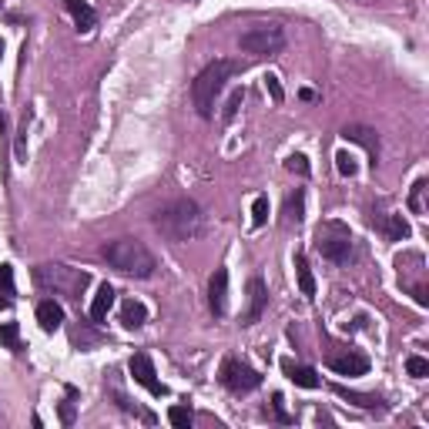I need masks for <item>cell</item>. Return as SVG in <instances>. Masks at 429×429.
Listing matches in <instances>:
<instances>
[{
	"instance_id": "8",
	"label": "cell",
	"mask_w": 429,
	"mask_h": 429,
	"mask_svg": "<svg viewBox=\"0 0 429 429\" xmlns=\"http://www.w3.org/2000/svg\"><path fill=\"white\" fill-rule=\"evenodd\" d=\"M127 369H131V376H134V382L138 386H145L151 396H168V389H165V382L158 379V373H154V362H151V355H145V353H138V355H131V362H127Z\"/></svg>"
},
{
	"instance_id": "24",
	"label": "cell",
	"mask_w": 429,
	"mask_h": 429,
	"mask_svg": "<svg viewBox=\"0 0 429 429\" xmlns=\"http://www.w3.org/2000/svg\"><path fill=\"white\" fill-rule=\"evenodd\" d=\"M335 393H339L342 399H349L353 406H362V409H376V406H379L376 396H359V393H349L346 386H335Z\"/></svg>"
},
{
	"instance_id": "6",
	"label": "cell",
	"mask_w": 429,
	"mask_h": 429,
	"mask_svg": "<svg viewBox=\"0 0 429 429\" xmlns=\"http://www.w3.org/2000/svg\"><path fill=\"white\" fill-rule=\"evenodd\" d=\"M238 48L252 57H272L285 48V30L275 24H258V27H249L242 37H238Z\"/></svg>"
},
{
	"instance_id": "29",
	"label": "cell",
	"mask_w": 429,
	"mask_h": 429,
	"mask_svg": "<svg viewBox=\"0 0 429 429\" xmlns=\"http://www.w3.org/2000/svg\"><path fill=\"white\" fill-rule=\"evenodd\" d=\"M0 292H3V295H14V269H10L7 262L0 265Z\"/></svg>"
},
{
	"instance_id": "34",
	"label": "cell",
	"mask_w": 429,
	"mask_h": 429,
	"mask_svg": "<svg viewBox=\"0 0 429 429\" xmlns=\"http://www.w3.org/2000/svg\"><path fill=\"white\" fill-rule=\"evenodd\" d=\"M61 419H64V423H74V406L71 403H61Z\"/></svg>"
},
{
	"instance_id": "13",
	"label": "cell",
	"mask_w": 429,
	"mask_h": 429,
	"mask_svg": "<svg viewBox=\"0 0 429 429\" xmlns=\"http://www.w3.org/2000/svg\"><path fill=\"white\" fill-rule=\"evenodd\" d=\"M373 225L389 238V242H403V238H409V222H406L403 215H373Z\"/></svg>"
},
{
	"instance_id": "30",
	"label": "cell",
	"mask_w": 429,
	"mask_h": 429,
	"mask_svg": "<svg viewBox=\"0 0 429 429\" xmlns=\"http://www.w3.org/2000/svg\"><path fill=\"white\" fill-rule=\"evenodd\" d=\"M265 91L272 94V101H275V104L285 101V91H282V84H278L275 74H265Z\"/></svg>"
},
{
	"instance_id": "33",
	"label": "cell",
	"mask_w": 429,
	"mask_h": 429,
	"mask_svg": "<svg viewBox=\"0 0 429 429\" xmlns=\"http://www.w3.org/2000/svg\"><path fill=\"white\" fill-rule=\"evenodd\" d=\"M272 409H275V416L278 419H282V423H292V416H289V412H285V409H282V396H272Z\"/></svg>"
},
{
	"instance_id": "22",
	"label": "cell",
	"mask_w": 429,
	"mask_h": 429,
	"mask_svg": "<svg viewBox=\"0 0 429 429\" xmlns=\"http://www.w3.org/2000/svg\"><path fill=\"white\" fill-rule=\"evenodd\" d=\"M0 346H7L10 353H21V349H24V346H21V326H17V322L0 326Z\"/></svg>"
},
{
	"instance_id": "11",
	"label": "cell",
	"mask_w": 429,
	"mask_h": 429,
	"mask_svg": "<svg viewBox=\"0 0 429 429\" xmlns=\"http://www.w3.org/2000/svg\"><path fill=\"white\" fill-rule=\"evenodd\" d=\"M342 138H346V141H355V145H362V148L369 151V158H373V165L379 161V134L373 131V127L346 125V127H342Z\"/></svg>"
},
{
	"instance_id": "32",
	"label": "cell",
	"mask_w": 429,
	"mask_h": 429,
	"mask_svg": "<svg viewBox=\"0 0 429 429\" xmlns=\"http://www.w3.org/2000/svg\"><path fill=\"white\" fill-rule=\"evenodd\" d=\"M242 98H245V91H235V94L228 98V107H225V121H231V118H235V111H238V104H242Z\"/></svg>"
},
{
	"instance_id": "12",
	"label": "cell",
	"mask_w": 429,
	"mask_h": 429,
	"mask_svg": "<svg viewBox=\"0 0 429 429\" xmlns=\"http://www.w3.org/2000/svg\"><path fill=\"white\" fill-rule=\"evenodd\" d=\"M208 305L215 315H225V305H228V272L218 269L211 275V285H208Z\"/></svg>"
},
{
	"instance_id": "28",
	"label": "cell",
	"mask_w": 429,
	"mask_h": 429,
	"mask_svg": "<svg viewBox=\"0 0 429 429\" xmlns=\"http://www.w3.org/2000/svg\"><path fill=\"white\" fill-rule=\"evenodd\" d=\"M335 168H339V175H346V178H353L355 171H359V165H355V158L349 151L335 154Z\"/></svg>"
},
{
	"instance_id": "14",
	"label": "cell",
	"mask_w": 429,
	"mask_h": 429,
	"mask_svg": "<svg viewBox=\"0 0 429 429\" xmlns=\"http://www.w3.org/2000/svg\"><path fill=\"white\" fill-rule=\"evenodd\" d=\"M305 218V191L302 188H295V191H289L285 195V208H282V225L292 228V225H302Z\"/></svg>"
},
{
	"instance_id": "37",
	"label": "cell",
	"mask_w": 429,
	"mask_h": 429,
	"mask_svg": "<svg viewBox=\"0 0 429 429\" xmlns=\"http://www.w3.org/2000/svg\"><path fill=\"white\" fill-rule=\"evenodd\" d=\"M0 57H3V41H0Z\"/></svg>"
},
{
	"instance_id": "4",
	"label": "cell",
	"mask_w": 429,
	"mask_h": 429,
	"mask_svg": "<svg viewBox=\"0 0 429 429\" xmlns=\"http://www.w3.org/2000/svg\"><path fill=\"white\" fill-rule=\"evenodd\" d=\"M34 282L48 292H57V295H67V299H81L84 289L91 285V275L81 272V269H71V265H37L34 269Z\"/></svg>"
},
{
	"instance_id": "1",
	"label": "cell",
	"mask_w": 429,
	"mask_h": 429,
	"mask_svg": "<svg viewBox=\"0 0 429 429\" xmlns=\"http://www.w3.org/2000/svg\"><path fill=\"white\" fill-rule=\"evenodd\" d=\"M154 228L168 242H195L205 231V215H202V208H198V202L175 198V202L161 205L154 211Z\"/></svg>"
},
{
	"instance_id": "26",
	"label": "cell",
	"mask_w": 429,
	"mask_h": 429,
	"mask_svg": "<svg viewBox=\"0 0 429 429\" xmlns=\"http://www.w3.org/2000/svg\"><path fill=\"white\" fill-rule=\"evenodd\" d=\"M406 373H409L412 379H426L429 376V362L423 359V355H409V359H406Z\"/></svg>"
},
{
	"instance_id": "9",
	"label": "cell",
	"mask_w": 429,
	"mask_h": 429,
	"mask_svg": "<svg viewBox=\"0 0 429 429\" xmlns=\"http://www.w3.org/2000/svg\"><path fill=\"white\" fill-rule=\"evenodd\" d=\"M265 305H269L265 282H262V278H252V282H249V308H245V315H242V326H255V322L262 319Z\"/></svg>"
},
{
	"instance_id": "17",
	"label": "cell",
	"mask_w": 429,
	"mask_h": 429,
	"mask_svg": "<svg viewBox=\"0 0 429 429\" xmlns=\"http://www.w3.org/2000/svg\"><path fill=\"white\" fill-rule=\"evenodd\" d=\"M37 322H41L44 332H57V328L64 326V308L54 302V299L41 302V305H37Z\"/></svg>"
},
{
	"instance_id": "2",
	"label": "cell",
	"mask_w": 429,
	"mask_h": 429,
	"mask_svg": "<svg viewBox=\"0 0 429 429\" xmlns=\"http://www.w3.org/2000/svg\"><path fill=\"white\" fill-rule=\"evenodd\" d=\"M242 71V61H228V57H218L211 64H205L198 77L191 81V101H195V111L202 114L205 121L215 118V98L225 91V84L231 77Z\"/></svg>"
},
{
	"instance_id": "25",
	"label": "cell",
	"mask_w": 429,
	"mask_h": 429,
	"mask_svg": "<svg viewBox=\"0 0 429 429\" xmlns=\"http://www.w3.org/2000/svg\"><path fill=\"white\" fill-rule=\"evenodd\" d=\"M285 168H289V171H292V175H312V165H308V158H305V154H289V158H285Z\"/></svg>"
},
{
	"instance_id": "20",
	"label": "cell",
	"mask_w": 429,
	"mask_h": 429,
	"mask_svg": "<svg viewBox=\"0 0 429 429\" xmlns=\"http://www.w3.org/2000/svg\"><path fill=\"white\" fill-rule=\"evenodd\" d=\"M295 275H299V289H302L305 299H315V278H312V269L305 262V255H295Z\"/></svg>"
},
{
	"instance_id": "15",
	"label": "cell",
	"mask_w": 429,
	"mask_h": 429,
	"mask_svg": "<svg viewBox=\"0 0 429 429\" xmlns=\"http://www.w3.org/2000/svg\"><path fill=\"white\" fill-rule=\"evenodd\" d=\"M282 373L292 379L295 386H302V389H319V373L315 369H308V366H299V362H292V359H282Z\"/></svg>"
},
{
	"instance_id": "7",
	"label": "cell",
	"mask_w": 429,
	"mask_h": 429,
	"mask_svg": "<svg viewBox=\"0 0 429 429\" xmlns=\"http://www.w3.org/2000/svg\"><path fill=\"white\" fill-rule=\"evenodd\" d=\"M222 386H225L228 393H235V396H242V393H252L262 386V376L255 373L252 366H245V362H238V359H225L222 362Z\"/></svg>"
},
{
	"instance_id": "16",
	"label": "cell",
	"mask_w": 429,
	"mask_h": 429,
	"mask_svg": "<svg viewBox=\"0 0 429 429\" xmlns=\"http://www.w3.org/2000/svg\"><path fill=\"white\" fill-rule=\"evenodd\" d=\"M64 7L71 10V17H74L77 30H94V24H98V14H94V7L91 3H84V0H64Z\"/></svg>"
},
{
	"instance_id": "27",
	"label": "cell",
	"mask_w": 429,
	"mask_h": 429,
	"mask_svg": "<svg viewBox=\"0 0 429 429\" xmlns=\"http://www.w3.org/2000/svg\"><path fill=\"white\" fill-rule=\"evenodd\" d=\"M265 222H269V198H265V195H258V198L252 202V225L262 228Z\"/></svg>"
},
{
	"instance_id": "35",
	"label": "cell",
	"mask_w": 429,
	"mask_h": 429,
	"mask_svg": "<svg viewBox=\"0 0 429 429\" xmlns=\"http://www.w3.org/2000/svg\"><path fill=\"white\" fill-rule=\"evenodd\" d=\"M3 308H7V299H0V312H3Z\"/></svg>"
},
{
	"instance_id": "3",
	"label": "cell",
	"mask_w": 429,
	"mask_h": 429,
	"mask_svg": "<svg viewBox=\"0 0 429 429\" xmlns=\"http://www.w3.org/2000/svg\"><path fill=\"white\" fill-rule=\"evenodd\" d=\"M104 258H107L118 272L134 275V278H151L154 269H158V262H154V255L148 252V245L138 242V238H114V242H107V245H104Z\"/></svg>"
},
{
	"instance_id": "36",
	"label": "cell",
	"mask_w": 429,
	"mask_h": 429,
	"mask_svg": "<svg viewBox=\"0 0 429 429\" xmlns=\"http://www.w3.org/2000/svg\"><path fill=\"white\" fill-rule=\"evenodd\" d=\"M0 131H3V114H0Z\"/></svg>"
},
{
	"instance_id": "18",
	"label": "cell",
	"mask_w": 429,
	"mask_h": 429,
	"mask_svg": "<svg viewBox=\"0 0 429 429\" xmlns=\"http://www.w3.org/2000/svg\"><path fill=\"white\" fill-rule=\"evenodd\" d=\"M111 305H114V289L104 282V285H98V295H94V302H91V319H94V322H104L107 312H111Z\"/></svg>"
},
{
	"instance_id": "19",
	"label": "cell",
	"mask_w": 429,
	"mask_h": 429,
	"mask_svg": "<svg viewBox=\"0 0 429 429\" xmlns=\"http://www.w3.org/2000/svg\"><path fill=\"white\" fill-rule=\"evenodd\" d=\"M121 322H125L127 328H141L148 322V308L138 302V299H127V302L121 305Z\"/></svg>"
},
{
	"instance_id": "21",
	"label": "cell",
	"mask_w": 429,
	"mask_h": 429,
	"mask_svg": "<svg viewBox=\"0 0 429 429\" xmlns=\"http://www.w3.org/2000/svg\"><path fill=\"white\" fill-rule=\"evenodd\" d=\"M426 178H419V181H416V185H412V191H409V211H412V215H426V202H423V198H426Z\"/></svg>"
},
{
	"instance_id": "10",
	"label": "cell",
	"mask_w": 429,
	"mask_h": 429,
	"mask_svg": "<svg viewBox=\"0 0 429 429\" xmlns=\"http://www.w3.org/2000/svg\"><path fill=\"white\" fill-rule=\"evenodd\" d=\"M328 369L339 373V376H366L369 373V359L359 353H342L328 359Z\"/></svg>"
},
{
	"instance_id": "31",
	"label": "cell",
	"mask_w": 429,
	"mask_h": 429,
	"mask_svg": "<svg viewBox=\"0 0 429 429\" xmlns=\"http://www.w3.org/2000/svg\"><path fill=\"white\" fill-rule=\"evenodd\" d=\"M14 154H17V161H27V118L21 121V131H17V148H14Z\"/></svg>"
},
{
	"instance_id": "23",
	"label": "cell",
	"mask_w": 429,
	"mask_h": 429,
	"mask_svg": "<svg viewBox=\"0 0 429 429\" xmlns=\"http://www.w3.org/2000/svg\"><path fill=\"white\" fill-rule=\"evenodd\" d=\"M168 423L175 429H188L195 423V412H191V406H171L168 409Z\"/></svg>"
},
{
	"instance_id": "5",
	"label": "cell",
	"mask_w": 429,
	"mask_h": 429,
	"mask_svg": "<svg viewBox=\"0 0 429 429\" xmlns=\"http://www.w3.org/2000/svg\"><path fill=\"white\" fill-rule=\"evenodd\" d=\"M315 249L322 252V258L335 262V265L349 262V255H353V231H349V225H342L335 218L322 222L315 228Z\"/></svg>"
}]
</instances>
